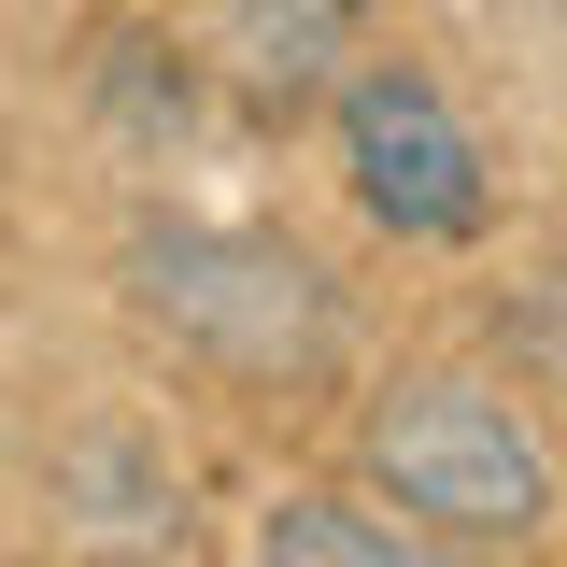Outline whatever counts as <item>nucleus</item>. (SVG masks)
I'll return each instance as SVG.
<instances>
[{
    "mask_svg": "<svg viewBox=\"0 0 567 567\" xmlns=\"http://www.w3.org/2000/svg\"><path fill=\"white\" fill-rule=\"evenodd\" d=\"M128 312L156 341H185L227 383H312L341 354V298L298 241L256 227H142L128 241Z\"/></svg>",
    "mask_w": 567,
    "mask_h": 567,
    "instance_id": "obj_2",
    "label": "nucleus"
},
{
    "mask_svg": "<svg viewBox=\"0 0 567 567\" xmlns=\"http://www.w3.org/2000/svg\"><path fill=\"white\" fill-rule=\"evenodd\" d=\"M227 14V71H241V100H327L354 58H369V14L354 0H213Z\"/></svg>",
    "mask_w": 567,
    "mask_h": 567,
    "instance_id": "obj_4",
    "label": "nucleus"
},
{
    "mask_svg": "<svg viewBox=\"0 0 567 567\" xmlns=\"http://www.w3.org/2000/svg\"><path fill=\"white\" fill-rule=\"evenodd\" d=\"M327 114H341V171H354V213L383 227V241H483L496 213V171L468 114L440 100V71L412 58H354L327 85Z\"/></svg>",
    "mask_w": 567,
    "mask_h": 567,
    "instance_id": "obj_3",
    "label": "nucleus"
},
{
    "mask_svg": "<svg viewBox=\"0 0 567 567\" xmlns=\"http://www.w3.org/2000/svg\"><path fill=\"white\" fill-rule=\"evenodd\" d=\"M354 440H369V483L398 496L425 539L496 554V539H539L554 525V440L511 412L496 383H468V369H398Z\"/></svg>",
    "mask_w": 567,
    "mask_h": 567,
    "instance_id": "obj_1",
    "label": "nucleus"
},
{
    "mask_svg": "<svg viewBox=\"0 0 567 567\" xmlns=\"http://www.w3.org/2000/svg\"><path fill=\"white\" fill-rule=\"evenodd\" d=\"M256 567H412V539L383 511H354V496H270Z\"/></svg>",
    "mask_w": 567,
    "mask_h": 567,
    "instance_id": "obj_5",
    "label": "nucleus"
}]
</instances>
